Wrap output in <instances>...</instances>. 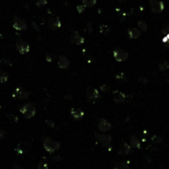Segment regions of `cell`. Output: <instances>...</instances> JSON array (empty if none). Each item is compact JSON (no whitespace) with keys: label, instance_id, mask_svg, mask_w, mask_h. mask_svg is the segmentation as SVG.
I'll return each instance as SVG.
<instances>
[{"label":"cell","instance_id":"1","mask_svg":"<svg viewBox=\"0 0 169 169\" xmlns=\"http://www.w3.org/2000/svg\"><path fill=\"white\" fill-rule=\"evenodd\" d=\"M43 146L48 153L52 154L58 151L60 148V144L50 138H46L43 142Z\"/></svg>","mask_w":169,"mask_h":169},{"label":"cell","instance_id":"2","mask_svg":"<svg viewBox=\"0 0 169 169\" xmlns=\"http://www.w3.org/2000/svg\"><path fill=\"white\" fill-rule=\"evenodd\" d=\"M20 111L25 116V118L31 119L36 115L37 109H36V106L32 103H27L20 108Z\"/></svg>","mask_w":169,"mask_h":169},{"label":"cell","instance_id":"3","mask_svg":"<svg viewBox=\"0 0 169 169\" xmlns=\"http://www.w3.org/2000/svg\"><path fill=\"white\" fill-rule=\"evenodd\" d=\"M29 95H30L29 92L27 91L25 88H23L22 86L17 87L13 93V96L14 98H18V99H21V100L27 99Z\"/></svg>","mask_w":169,"mask_h":169},{"label":"cell","instance_id":"4","mask_svg":"<svg viewBox=\"0 0 169 169\" xmlns=\"http://www.w3.org/2000/svg\"><path fill=\"white\" fill-rule=\"evenodd\" d=\"M113 56L115 60H117L119 62H123L128 59L129 54L127 51L122 50V49H117L113 51Z\"/></svg>","mask_w":169,"mask_h":169},{"label":"cell","instance_id":"5","mask_svg":"<svg viewBox=\"0 0 169 169\" xmlns=\"http://www.w3.org/2000/svg\"><path fill=\"white\" fill-rule=\"evenodd\" d=\"M150 8L152 12L155 13H160L163 12L164 8V4L161 1H157V0H152L150 2Z\"/></svg>","mask_w":169,"mask_h":169},{"label":"cell","instance_id":"6","mask_svg":"<svg viewBox=\"0 0 169 169\" xmlns=\"http://www.w3.org/2000/svg\"><path fill=\"white\" fill-rule=\"evenodd\" d=\"M13 27L14 29H16L18 31H25L27 28L26 22L23 19L19 18H17V17L14 18Z\"/></svg>","mask_w":169,"mask_h":169},{"label":"cell","instance_id":"7","mask_svg":"<svg viewBox=\"0 0 169 169\" xmlns=\"http://www.w3.org/2000/svg\"><path fill=\"white\" fill-rule=\"evenodd\" d=\"M16 48L20 54L24 55V54H27L30 51V46L28 45L27 42L23 41H20L18 42H17L16 44Z\"/></svg>","mask_w":169,"mask_h":169},{"label":"cell","instance_id":"8","mask_svg":"<svg viewBox=\"0 0 169 169\" xmlns=\"http://www.w3.org/2000/svg\"><path fill=\"white\" fill-rule=\"evenodd\" d=\"M86 97L87 101L96 100L99 98V92H97L96 88L89 87L86 92Z\"/></svg>","mask_w":169,"mask_h":169},{"label":"cell","instance_id":"9","mask_svg":"<svg viewBox=\"0 0 169 169\" xmlns=\"http://www.w3.org/2000/svg\"><path fill=\"white\" fill-rule=\"evenodd\" d=\"M70 42L73 45H81L84 43V38L82 37L78 32H73L70 36Z\"/></svg>","mask_w":169,"mask_h":169},{"label":"cell","instance_id":"10","mask_svg":"<svg viewBox=\"0 0 169 169\" xmlns=\"http://www.w3.org/2000/svg\"><path fill=\"white\" fill-rule=\"evenodd\" d=\"M95 135H96V139H98V140L102 144L103 146L107 147L111 144V136L109 135V134H95Z\"/></svg>","mask_w":169,"mask_h":169},{"label":"cell","instance_id":"11","mask_svg":"<svg viewBox=\"0 0 169 169\" xmlns=\"http://www.w3.org/2000/svg\"><path fill=\"white\" fill-rule=\"evenodd\" d=\"M48 26L52 30H56V29L60 28L61 27V23H60L59 18L54 17V16L50 17L48 20Z\"/></svg>","mask_w":169,"mask_h":169},{"label":"cell","instance_id":"12","mask_svg":"<svg viewBox=\"0 0 169 169\" xmlns=\"http://www.w3.org/2000/svg\"><path fill=\"white\" fill-rule=\"evenodd\" d=\"M70 115L76 120H82L84 116V111L81 108H72L70 111Z\"/></svg>","mask_w":169,"mask_h":169},{"label":"cell","instance_id":"13","mask_svg":"<svg viewBox=\"0 0 169 169\" xmlns=\"http://www.w3.org/2000/svg\"><path fill=\"white\" fill-rule=\"evenodd\" d=\"M111 128V125L109 121H107L106 120L101 118L98 122V129L101 132H106L108 131Z\"/></svg>","mask_w":169,"mask_h":169},{"label":"cell","instance_id":"14","mask_svg":"<svg viewBox=\"0 0 169 169\" xmlns=\"http://www.w3.org/2000/svg\"><path fill=\"white\" fill-rule=\"evenodd\" d=\"M69 64H70V62H69V59L66 56L61 55V56L59 57V60H58V67L59 68H60V69H68L69 67Z\"/></svg>","mask_w":169,"mask_h":169},{"label":"cell","instance_id":"15","mask_svg":"<svg viewBox=\"0 0 169 169\" xmlns=\"http://www.w3.org/2000/svg\"><path fill=\"white\" fill-rule=\"evenodd\" d=\"M113 100L116 103H122L125 100V95L122 92L115 91L113 92Z\"/></svg>","mask_w":169,"mask_h":169},{"label":"cell","instance_id":"16","mask_svg":"<svg viewBox=\"0 0 169 169\" xmlns=\"http://www.w3.org/2000/svg\"><path fill=\"white\" fill-rule=\"evenodd\" d=\"M132 151H131L130 146L126 142H125L124 144H122V145L120 147L119 150H118V153L120 155H127V154H129Z\"/></svg>","mask_w":169,"mask_h":169},{"label":"cell","instance_id":"17","mask_svg":"<svg viewBox=\"0 0 169 169\" xmlns=\"http://www.w3.org/2000/svg\"><path fill=\"white\" fill-rule=\"evenodd\" d=\"M30 148H31V146H30V144H27V143H25V142H23V143L19 144L17 146L16 151H17V153H18V154H24L25 152H27V151Z\"/></svg>","mask_w":169,"mask_h":169},{"label":"cell","instance_id":"18","mask_svg":"<svg viewBox=\"0 0 169 169\" xmlns=\"http://www.w3.org/2000/svg\"><path fill=\"white\" fill-rule=\"evenodd\" d=\"M129 37L131 39H139L141 37V32L138 30L137 28H130L128 30Z\"/></svg>","mask_w":169,"mask_h":169},{"label":"cell","instance_id":"19","mask_svg":"<svg viewBox=\"0 0 169 169\" xmlns=\"http://www.w3.org/2000/svg\"><path fill=\"white\" fill-rule=\"evenodd\" d=\"M130 146L133 147L134 149H140V142L136 136H132L130 139Z\"/></svg>","mask_w":169,"mask_h":169},{"label":"cell","instance_id":"20","mask_svg":"<svg viewBox=\"0 0 169 169\" xmlns=\"http://www.w3.org/2000/svg\"><path fill=\"white\" fill-rule=\"evenodd\" d=\"M114 169H130V166L127 163L125 162H121V163H118L115 166Z\"/></svg>","mask_w":169,"mask_h":169},{"label":"cell","instance_id":"21","mask_svg":"<svg viewBox=\"0 0 169 169\" xmlns=\"http://www.w3.org/2000/svg\"><path fill=\"white\" fill-rule=\"evenodd\" d=\"M169 69V61H162L158 64V69L161 71H165Z\"/></svg>","mask_w":169,"mask_h":169},{"label":"cell","instance_id":"22","mask_svg":"<svg viewBox=\"0 0 169 169\" xmlns=\"http://www.w3.org/2000/svg\"><path fill=\"white\" fill-rule=\"evenodd\" d=\"M110 32H111V29L107 25H101L100 27V32L102 35L107 36L110 33Z\"/></svg>","mask_w":169,"mask_h":169},{"label":"cell","instance_id":"23","mask_svg":"<svg viewBox=\"0 0 169 169\" xmlns=\"http://www.w3.org/2000/svg\"><path fill=\"white\" fill-rule=\"evenodd\" d=\"M8 74L4 72V71H2V70H0V82H5L8 81Z\"/></svg>","mask_w":169,"mask_h":169},{"label":"cell","instance_id":"24","mask_svg":"<svg viewBox=\"0 0 169 169\" xmlns=\"http://www.w3.org/2000/svg\"><path fill=\"white\" fill-rule=\"evenodd\" d=\"M82 3L86 7H92L96 4V0H82Z\"/></svg>","mask_w":169,"mask_h":169},{"label":"cell","instance_id":"25","mask_svg":"<svg viewBox=\"0 0 169 169\" xmlns=\"http://www.w3.org/2000/svg\"><path fill=\"white\" fill-rule=\"evenodd\" d=\"M138 26H139V27L140 28L141 31H143V32H146L147 29H148L147 24L144 22H143V21H139L138 23Z\"/></svg>","mask_w":169,"mask_h":169},{"label":"cell","instance_id":"26","mask_svg":"<svg viewBox=\"0 0 169 169\" xmlns=\"http://www.w3.org/2000/svg\"><path fill=\"white\" fill-rule=\"evenodd\" d=\"M152 141L154 142V143H155V144H161L162 142L163 141V139L162 137H160V136L154 135V136L152 137Z\"/></svg>","mask_w":169,"mask_h":169},{"label":"cell","instance_id":"27","mask_svg":"<svg viewBox=\"0 0 169 169\" xmlns=\"http://www.w3.org/2000/svg\"><path fill=\"white\" fill-rule=\"evenodd\" d=\"M55 59V55H53V54H48V55L46 56V60L47 62H52L54 61Z\"/></svg>","mask_w":169,"mask_h":169},{"label":"cell","instance_id":"28","mask_svg":"<svg viewBox=\"0 0 169 169\" xmlns=\"http://www.w3.org/2000/svg\"><path fill=\"white\" fill-rule=\"evenodd\" d=\"M38 169H48V164L45 162H40V163L38 165Z\"/></svg>","mask_w":169,"mask_h":169},{"label":"cell","instance_id":"29","mask_svg":"<svg viewBox=\"0 0 169 169\" xmlns=\"http://www.w3.org/2000/svg\"><path fill=\"white\" fill-rule=\"evenodd\" d=\"M162 32L164 34V35H169V25H166L163 28L162 30Z\"/></svg>","mask_w":169,"mask_h":169},{"label":"cell","instance_id":"30","mask_svg":"<svg viewBox=\"0 0 169 169\" xmlns=\"http://www.w3.org/2000/svg\"><path fill=\"white\" fill-rule=\"evenodd\" d=\"M77 10L78 11V13H83V12L85 11V8H84V6H82V5H78V7H77Z\"/></svg>","mask_w":169,"mask_h":169},{"label":"cell","instance_id":"31","mask_svg":"<svg viewBox=\"0 0 169 169\" xmlns=\"http://www.w3.org/2000/svg\"><path fill=\"white\" fill-rule=\"evenodd\" d=\"M46 123L50 127H54V126H55V124H54V122H53V121H52L50 119L46 120Z\"/></svg>","mask_w":169,"mask_h":169},{"label":"cell","instance_id":"32","mask_svg":"<svg viewBox=\"0 0 169 169\" xmlns=\"http://www.w3.org/2000/svg\"><path fill=\"white\" fill-rule=\"evenodd\" d=\"M46 4V0H40L39 2H37V5L38 6H42V5H44V4Z\"/></svg>","mask_w":169,"mask_h":169},{"label":"cell","instance_id":"33","mask_svg":"<svg viewBox=\"0 0 169 169\" xmlns=\"http://www.w3.org/2000/svg\"><path fill=\"white\" fill-rule=\"evenodd\" d=\"M4 135H5V131L0 129V139H2L4 137Z\"/></svg>","mask_w":169,"mask_h":169},{"label":"cell","instance_id":"34","mask_svg":"<svg viewBox=\"0 0 169 169\" xmlns=\"http://www.w3.org/2000/svg\"><path fill=\"white\" fill-rule=\"evenodd\" d=\"M14 169H23V168H22L21 167H19V166H16V167H15V168H14Z\"/></svg>","mask_w":169,"mask_h":169},{"label":"cell","instance_id":"35","mask_svg":"<svg viewBox=\"0 0 169 169\" xmlns=\"http://www.w3.org/2000/svg\"><path fill=\"white\" fill-rule=\"evenodd\" d=\"M168 84H169V78H168Z\"/></svg>","mask_w":169,"mask_h":169},{"label":"cell","instance_id":"36","mask_svg":"<svg viewBox=\"0 0 169 169\" xmlns=\"http://www.w3.org/2000/svg\"><path fill=\"white\" fill-rule=\"evenodd\" d=\"M113 169H114V168H113Z\"/></svg>","mask_w":169,"mask_h":169}]
</instances>
